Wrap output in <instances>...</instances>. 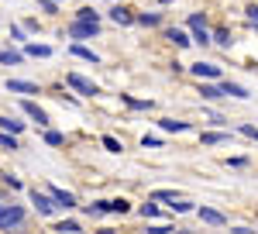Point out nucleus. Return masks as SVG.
<instances>
[{
  "label": "nucleus",
  "mask_w": 258,
  "mask_h": 234,
  "mask_svg": "<svg viewBox=\"0 0 258 234\" xmlns=\"http://www.w3.org/2000/svg\"><path fill=\"white\" fill-rule=\"evenodd\" d=\"M21 220H24V210L21 207H11V203L0 207V227H18Z\"/></svg>",
  "instance_id": "nucleus-1"
},
{
  "label": "nucleus",
  "mask_w": 258,
  "mask_h": 234,
  "mask_svg": "<svg viewBox=\"0 0 258 234\" xmlns=\"http://www.w3.org/2000/svg\"><path fill=\"white\" fill-rule=\"evenodd\" d=\"M97 31H100V24H93V21H76V24L69 28V35H73L76 41H83V38H93Z\"/></svg>",
  "instance_id": "nucleus-2"
},
{
  "label": "nucleus",
  "mask_w": 258,
  "mask_h": 234,
  "mask_svg": "<svg viewBox=\"0 0 258 234\" xmlns=\"http://www.w3.org/2000/svg\"><path fill=\"white\" fill-rule=\"evenodd\" d=\"M66 83H69L73 90L86 93V97H93V93H97V83H90V79H86V76H80V73H69V76H66Z\"/></svg>",
  "instance_id": "nucleus-3"
},
{
  "label": "nucleus",
  "mask_w": 258,
  "mask_h": 234,
  "mask_svg": "<svg viewBox=\"0 0 258 234\" xmlns=\"http://www.w3.org/2000/svg\"><path fill=\"white\" fill-rule=\"evenodd\" d=\"M31 200H35V207H38V214H55V207H59V203H55V196H45V193H38V190H35V193H31Z\"/></svg>",
  "instance_id": "nucleus-4"
},
{
  "label": "nucleus",
  "mask_w": 258,
  "mask_h": 234,
  "mask_svg": "<svg viewBox=\"0 0 258 234\" xmlns=\"http://www.w3.org/2000/svg\"><path fill=\"white\" fill-rule=\"evenodd\" d=\"M7 90H14V93H38V86L28 83V79H7Z\"/></svg>",
  "instance_id": "nucleus-5"
},
{
  "label": "nucleus",
  "mask_w": 258,
  "mask_h": 234,
  "mask_svg": "<svg viewBox=\"0 0 258 234\" xmlns=\"http://www.w3.org/2000/svg\"><path fill=\"white\" fill-rule=\"evenodd\" d=\"M193 73H197L200 79H220V69H217V66H210V62H200V66H193Z\"/></svg>",
  "instance_id": "nucleus-6"
},
{
  "label": "nucleus",
  "mask_w": 258,
  "mask_h": 234,
  "mask_svg": "<svg viewBox=\"0 0 258 234\" xmlns=\"http://www.w3.org/2000/svg\"><path fill=\"white\" fill-rule=\"evenodd\" d=\"M220 93H227V97H238V100H248V90H244V86H238V83H231V79L220 86Z\"/></svg>",
  "instance_id": "nucleus-7"
},
{
  "label": "nucleus",
  "mask_w": 258,
  "mask_h": 234,
  "mask_svg": "<svg viewBox=\"0 0 258 234\" xmlns=\"http://www.w3.org/2000/svg\"><path fill=\"white\" fill-rule=\"evenodd\" d=\"M52 196H55V203H59V207H66V210H69V207H76V196L66 193V190H55V186H52Z\"/></svg>",
  "instance_id": "nucleus-8"
},
{
  "label": "nucleus",
  "mask_w": 258,
  "mask_h": 234,
  "mask_svg": "<svg viewBox=\"0 0 258 234\" xmlns=\"http://www.w3.org/2000/svg\"><path fill=\"white\" fill-rule=\"evenodd\" d=\"M200 217H203L207 224H227V217L220 214V210H210V207H200Z\"/></svg>",
  "instance_id": "nucleus-9"
},
{
  "label": "nucleus",
  "mask_w": 258,
  "mask_h": 234,
  "mask_svg": "<svg viewBox=\"0 0 258 234\" xmlns=\"http://www.w3.org/2000/svg\"><path fill=\"white\" fill-rule=\"evenodd\" d=\"M24 114H28V117H35L38 124H48V117H45V110H41V107H35V103H24Z\"/></svg>",
  "instance_id": "nucleus-10"
},
{
  "label": "nucleus",
  "mask_w": 258,
  "mask_h": 234,
  "mask_svg": "<svg viewBox=\"0 0 258 234\" xmlns=\"http://www.w3.org/2000/svg\"><path fill=\"white\" fill-rule=\"evenodd\" d=\"M0 131H11V135H18V131H24V124H21V121H11V117H0Z\"/></svg>",
  "instance_id": "nucleus-11"
},
{
  "label": "nucleus",
  "mask_w": 258,
  "mask_h": 234,
  "mask_svg": "<svg viewBox=\"0 0 258 234\" xmlns=\"http://www.w3.org/2000/svg\"><path fill=\"white\" fill-rule=\"evenodd\" d=\"M73 55L86 58V62H93V66H97V62H100V58H97V52H90V48H83V45H73Z\"/></svg>",
  "instance_id": "nucleus-12"
},
{
  "label": "nucleus",
  "mask_w": 258,
  "mask_h": 234,
  "mask_svg": "<svg viewBox=\"0 0 258 234\" xmlns=\"http://www.w3.org/2000/svg\"><path fill=\"white\" fill-rule=\"evenodd\" d=\"M28 55H35V58H48V55H52V48H48V45H28Z\"/></svg>",
  "instance_id": "nucleus-13"
},
{
  "label": "nucleus",
  "mask_w": 258,
  "mask_h": 234,
  "mask_svg": "<svg viewBox=\"0 0 258 234\" xmlns=\"http://www.w3.org/2000/svg\"><path fill=\"white\" fill-rule=\"evenodd\" d=\"M0 62H4V66H18L21 52H7V48H0Z\"/></svg>",
  "instance_id": "nucleus-14"
},
{
  "label": "nucleus",
  "mask_w": 258,
  "mask_h": 234,
  "mask_svg": "<svg viewBox=\"0 0 258 234\" xmlns=\"http://www.w3.org/2000/svg\"><path fill=\"white\" fill-rule=\"evenodd\" d=\"M220 141H231V135H220V131H210V135H203V145H220Z\"/></svg>",
  "instance_id": "nucleus-15"
},
{
  "label": "nucleus",
  "mask_w": 258,
  "mask_h": 234,
  "mask_svg": "<svg viewBox=\"0 0 258 234\" xmlns=\"http://www.w3.org/2000/svg\"><path fill=\"white\" fill-rule=\"evenodd\" d=\"M169 38L176 41L179 48H186V45H189V38H186V31H179V28H172V31H169Z\"/></svg>",
  "instance_id": "nucleus-16"
},
{
  "label": "nucleus",
  "mask_w": 258,
  "mask_h": 234,
  "mask_svg": "<svg viewBox=\"0 0 258 234\" xmlns=\"http://www.w3.org/2000/svg\"><path fill=\"white\" fill-rule=\"evenodd\" d=\"M107 210H110V214H127V200H110Z\"/></svg>",
  "instance_id": "nucleus-17"
},
{
  "label": "nucleus",
  "mask_w": 258,
  "mask_h": 234,
  "mask_svg": "<svg viewBox=\"0 0 258 234\" xmlns=\"http://www.w3.org/2000/svg\"><path fill=\"white\" fill-rule=\"evenodd\" d=\"M0 148H7V152H14V148H18V141H14V135H7V131H0Z\"/></svg>",
  "instance_id": "nucleus-18"
},
{
  "label": "nucleus",
  "mask_w": 258,
  "mask_h": 234,
  "mask_svg": "<svg viewBox=\"0 0 258 234\" xmlns=\"http://www.w3.org/2000/svg\"><path fill=\"white\" fill-rule=\"evenodd\" d=\"M55 231H62V234H76V231H80V224H76V220H62V224H55Z\"/></svg>",
  "instance_id": "nucleus-19"
},
{
  "label": "nucleus",
  "mask_w": 258,
  "mask_h": 234,
  "mask_svg": "<svg viewBox=\"0 0 258 234\" xmlns=\"http://www.w3.org/2000/svg\"><path fill=\"white\" fill-rule=\"evenodd\" d=\"M76 21H93V24H100V18H97V11H90V7H83L80 14H76Z\"/></svg>",
  "instance_id": "nucleus-20"
},
{
  "label": "nucleus",
  "mask_w": 258,
  "mask_h": 234,
  "mask_svg": "<svg viewBox=\"0 0 258 234\" xmlns=\"http://www.w3.org/2000/svg\"><path fill=\"white\" fill-rule=\"evenodd\" d=\"M165 131H186V121H162Z\"/></svg>",
  "instance_id": "nucleus-21"
},
{
  "label": "nucleus",
  "mask_w": 258,
  "mask_h": 234,
  "mask_svg": "<svg viewBox=\"0 0 258 234\" xmlns=\"http://www.w3.org/2000/svg\"><path fill=\"white\" fill-rule=\"evenodd\" d=\"M110 18L117 21V24H127V21H131V14H127V11H120V7H117V11H110Z\"/></svg>",
  "instance_id": "nucleus-22"
},
{
  "label": "nucleus",
  "mask_w": 258,
  "mask_h": 234,
  "mask_svg": "<svg viewBox=\"0 0 258 234\" xmlns=\"http://www.w3.org/2000/svg\"><path fill=\"white\" fill-rule=\"evenodd\" d=\"M103 148H107V152H120V141L107 135V138H103Z\"/></svg>",
  "instance_id": "nucleus-23"
},
{
  "label": "nucleus",
  "mask_w": 258,
  "mask_h": 234,
  "mask_svg": "<svg viewBox=\"0 0 258 234\" xmlns=\"http://www.w3.org/2000/svg\"><path fill=\"white\" fill-rule=\"evenodd\" d=\"M141 217H159V207H155V203H145V207H141Z\"/></svg>",
  "instance_id": "nucleus-24"
},
{
  "label": "nucleus",
  "mask_w": 258,
  "mask_h": 234,
  "mask_svg": "<svg viewBox=\"0 0 258 234\" xmlns=\"http://www.w3.org/2000/svg\"><path fill=\"white\" fill-rule=\"evenodd\" d=\"M155 200H176V190H155Z\"/></svg>",
  "instance_id": "nucleus-25"
},
{
  "label": "nucleus",
  "mask_w": 258,
  "mask_h": 234,
  "mask_svg": "<svg viewBox=\"0 0 258 234\" xmlns=\"http://www.w3.org/2000/svg\"><path fill=\"white\" fill-rule=\"evenodd\" d=\"M200 93H203V97H207V100L220 97V90H217V86H203V90H200Z\"/></svg>",
  "instance_id": "nucleus-26"
},
{
  "label": "nucleus",
  "mask_w": 258,
  "mask_h": 234,
  "mask_svg": "<svg viewBox=\"0 0 258 234\" xmlns=\"http://www.w3.org/2000/svg\"><path fill=\"white\" fill-rule=\"evenodd\" d=\"M45 141H48V145H62V135H59V131H48Z\"/></svg>",
  "instance_id": "nucleus-27"
},
{
  "label": "nucleus",
  "mask_w": 258,
  "mask_h": 234,
  "mask_svg": "<svg viewBox=\"0 0 258 234\" xmlns=\"http://www.w3.org/2000/svg\"><path fill=\"white\" fill-rule=\"evenodd\" d=\"M124 103H127V107H138V110H141V107H148L145 100H135V97H124Z\"/></svg>",
  "instance_id": "nucleus-28"
},
{
  "label": "nucleus",
  "mask_w": 258,
  "mask_h": 234,
  "mask_svg": "<svg viewBox=\"0 0 258 234\" xmlns=\"http://www.w3.org/2000/svg\"><path fill=\"white\" fill-rule=\"evenodd\" d=\"M4 183H7L11 190H21V179H14V176H4Z\"/></svg>",
  "instance_id": "nucleus-29"
},
{
  "label": "nucleus",
  "mask_w": 258,
  "mask_h": 234,
  "mask_svg": "<svg viewBox=\"0 0 258 234\" xmlns=\"http://www.w3.org/2000/svg\"><path fill=\"white\" fill-rule=\"evenodd\" d=\"M141 24H159V14H141Z\"/></svg>",
  "instance_id": "nucleus-30"
},
{
  "label": "nucleus",
  "mask_w": 258,
  "mask_h": 234,
  "mask_svg": "<svg viewBox=\"0 0 258 234\" xmlns=\"http://www.w3.org/2000/svg\"><path fill=\"white\" fill-rule=\"evenodd\" d=\"M241 135H248V138H258V128H251V124H244V128H241Z\"/></svg>",
  "instance_id": "nucleus-31"
},
{
  "label": "nucleus",
  "mask_w": 258,
  "mask_h": 234,
  "mask_svg": "<svg viewBox=\"0 0 258 234\" xmlns=\"http://www.w3.org/2000/svg\"><path fill=\"white\" fill-rule=\"evenodd\" d=\"M248 18H251V21H258V7H248Z\"/></svg>",
  "instance_id": "nucleus-32"
},
{
  "label": "nucleus",
  "mask_w": 258,
  "mask_h": 234,
  "mask_svg": "<svg viewBox=\"0 0 258 234\" xmlns=\"http://www.w3.org/2000/svg\"><path fill=\"white\" fill-rule=\"evenodd\" d=\"M55 4H59V0H55Z\"/></svg>",
  "instance_id": "nucleus-33"
}]
</instances>
